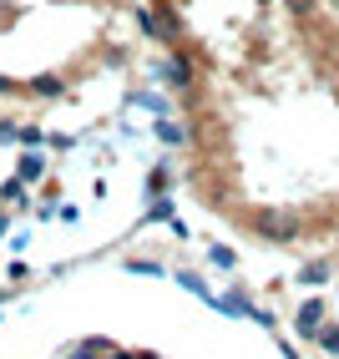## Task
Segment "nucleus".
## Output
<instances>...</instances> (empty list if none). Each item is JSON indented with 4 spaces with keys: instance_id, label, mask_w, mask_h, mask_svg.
Listing matches in <instances>:
<instances>
[{
    "instance_id": "nucleus-6",
    "label": "nucleus",
    "mask_w": 339,
    "mask_h": 359,
    "mask_svg": "<svg viewBox=\"0 0 339 359\" xmlns=\"http://www.w3.org/2000/svg\"><path fill=\"white\" fill-rule=\"evenodd\" d=\"M167 76H173V86H187V66H182V61H173V66H167Z\"/></svg>"
},
{
    "instance_id": "nucleus-1",
    "label": "nucleus",
    "mask_w": 339,
    "mask_h": 359,
    "mask_svg": "<svg viewBox=\"0 0 339 359\" xmlns=\"http://www.w3.org/2000/svg\"><path fill=\"white\" fill-rule=\"evenodd\" d=\"M319 319H324V304L309 299V304L299 309V334H304V339H314V334H319Z\"/></svg>"
},
{
    "instance_id": "nucleus-4",
    "label": "nucleus",
    "mask_w": 339,
    "mask_h": 359,
    "mask_svg": "<svg viewBox=\"0 0 339 359\" xmlns=\"http://www.w3.org/2000/svg\"><path fill=\"white\" fill-rule=\"evenodd\" d=\"M41 172H46V162H41V157H26V162H20V177H26V182H36Z\"/></svg>"
},
{
    "instance_id": "nucleus-3",
    "label": "nucleus",
    "mask_w": 339,
    "mask_h": 359,
    "mask_svg": "<svg viewBox=\"0 0 339 359\" xmlns=\"http://www.w3.org/2000/svg\"><path fill=\"white\" fill-rule=\"evenodd\" d=\"M314 339H319L324 354H339V329H334V324H319V334H314Z\"/></svg>"
},
{
    "instance_id": "nucleus-5",
    "label": "nucleus",
    "mask_w": 339,
    "mask_h": 359,
    "mask_svg": "<svg viewBox=\"0 0 339 359\" xmlns=\"http://www.w3.org/2000/svg\"><path fill=\"white\" fill-rule=\"evenodd\" d=\"M329 278V269H324V263H309V269L299 273V283H324Z\"/></svg>"
},
{
    "instance_id": "nucleus-2",
    "label": "nucleus",
    "mask_w": 339,
    "mask_h": 359,
    "mask_svg": "<svg viewBox=\"0 0 339 359\" xmlns=\"http://www.w3.org/2000/svg\"><path fill=\"white\" fill-rule=\"evenodd\" d=\"M258 233H269V238H279V243H288V238H294V223L269 218V212H263V218H258Z\"/></svg>"
}]
</instances>
